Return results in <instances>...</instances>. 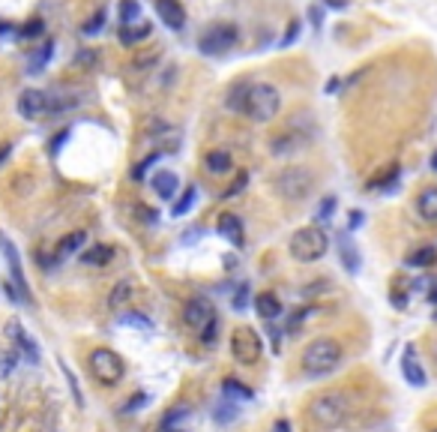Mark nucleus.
Returning a JSON list of instances; mask_svg holds the SVG:
<instances>
[{"instance_id": "79ce46f5", "label": "nucleus", "mask_w": 437, "mask_h": 432, "mask_svg": "<svg viewBox=\"0 0 437 432\" xmlns=\"http://www.w3.org/2000/svg\"><path fill=\"white\" fill-rule=\"evenodd\" d=\"M93 63H96V51L93 48H84V51L75 54V66H93Z\"/></svg>"}, {"instance_id": "1a4fd4ad", "label": "nucleus", "mask_w": 437, "mask_h": 432, "mask_svg": "<svg viewBox=\"0 0 437 432\" xmlns=\"http://www.w3.org/2000/svg\"><path fill=\"white\" fill-rule=\"evenodd\" d=\"M231 354L236 363L243 366H252L258 363L261 354H263V345H261V336L254 333L252 327H236L231 333Z\"/></svg>"}, {"instance_id": "2eb2a0df", "label": "nucleus", "mask_w": 437, "mask_h": 432, "mask_svg": "<svg viewBox=\"0 0 437 432\" xmlns=\"http://www.w3.org/2000/svg\"><path fill=\"white\" fill-rule=\"evenodd\" d=\"M156 12L171 30H183L186 27V9L180 0H156Z\"/></svg>"}, {"instance_id": "603ef678", "label": "nucleus", "mask_w": 437, "mask_h": 432, "mask_svg": "<svg viewBox=\"0 0 437 432\" xmlns=\"http://www.w3.org/2000/svg\"><path fill=\"white\" fill-rule=\"evenodd\" d=\"M429 300H431V303H437V288H434V291L429 294Z\"/></svg>"}, {"instance_id": "ddd939ff", "label": "nucleus", "mask_w": 437, "mask_h": 432, "mask_svg": "<svg viewBox=\"0 0 437 432\" xmlns=\"http://www.w3.org/2000/svg\"><path fill=\"white\" fill-rule=\"evenodd\" d=\"M216 228H218V234H222V237L231 243L234 249H243V246H245V231H243L240 216H234V213H218Z\"/></svg>"}, {"instance_id": "bb28decb", "label": "nucleus", "mask_w": 437, "mask_h": 432, "mask_svg": "<svg viewBox=\"0 0 437 432\" xmlns=\"http://www.w3.org/2000/svg\"><path fill=\"white\" fill-rule=\"evenodd\" d=\"M159 60H162V48H159V45H153V48H141V51L132 57V69L147 72V69L156 66Z\"/></svg>"}, {"instance_id": "412c9836", "label": "nucleus", "mask_w": 437, "mask_h": 432, "mask_svg": "<svg viewBox=\"0 0 437 432\" xmlns=\"http://www.w3.org/2000/svg\"><path fill=\"white\" fill-rule=\"evenodd\" d=\"M416 210L425 222H437V186L422 189L420 198H416Z\"/></svg>"}, {"instance_id": "f3484780", "label": "nucleus", "mask_w": 437, "mask_h": 432, "mask_svg": "<svg viewBox=\"0 0 437 432\" xmlns=\"http://www.w3.org/2000/svg\"><path fill=\"white\" fill-rule=\"evenodd\" d=\"M177 189H180V177L174 171H156V174H153V192L159 198H174Z\"/></svg>"}, {"instance_id": "37998d69", "label": "nucleus", "mask_w": 437, "mask_h": 432, "mask_svg": "<svg viewBox=\"0 0 437 432\" xmlns=\"http://www.w3.org/2000/svg\"><path fill=\"white\" fill-rule=\"evenodd\" d=\"M234 309H245V303H249V285H240L236 288V294H234Z\"/></svg>"}, {"instance_id": "ea45409f", "label": "nucleus", "mask_w": 437, "mask_h": 432, "mask_svg": "<svg viewBox=\"0 0 437 432\" xmlns=\"http://www.w3.org/2000/svg\"><path fill=\"white\" fill-rule=\"evenodd\" d=\"M333 210H335V198L333 195H326L324 201H321V207H317V219H333Z\"/></svg>"}, {"instance_id": "2f4dec72", "label": "nucleus", "mask_w": 437, "mask_h": 432, "mask_svg": "<svg viewBox=\"0 0 437 432\" xmlns=\"http://www.w3.org/2000/svg\"><path fill=\"white\" fill-rule=\"evenodd\" d=\"M245 93H249V81H236V84L231 87V93H227V108H234V111H243Z\"/></svg>"}, {"instance_id": "de8ad7c7", "label": "nucleus", "mask_w": 437, "mask_h": 432, "mask_svg": "<svg viewBox=\"0 0 437 432\" xmlns=\"http://www.w3.org/2000/svg\"><path fill=\"white\" fill-rule=\"evenodd\" d=\"M272 432H290V423H288L285 417H281V420L272 423Z\"/></svg>"}, {"instance_id": "7ed1b4c3", "label": "nucleus", "mask_w": 437, "mask_h": 432, "mask_svg": "<svg viewBox=\"0 0 437 432\" xmlns=\"http://www.w3.org/2000/svg\"><path fill=\"white\" fill-rule=\"evenodd\" d=\"M279 108H281V96L272 84H267V81L249 84V93H245V102H243V114H249L254 123H270L272 117L279 114Z\"/></svg>"}, {"instance_id": "9b49d317", "label": "nucleus", "mask_w": 437, "mask_h": 432, "mask_svg": "<svg viewBox=\"0 0 437 432\" xmlns=\"http://www.w3.org/2000/svg\"><path fill=\"white\" fill-rule=\"evenodd\" d=\"M0 249H3V255L9 261V273H12V285L18 288V294H21L24 303H30V288H27V279H24V270H21V261H18V252L15 246L9 243V237L3 231H0Z\"/></svg>"}, {"instance_id": "9d476101", "label": "nucleus", "mask_w": 437, "mask_h": 432, "mask_svg": "<svg viewBox=\"0 0 437 432\" xmlns=\"http://www.w3.org/2000/svg\"><path fill=\"white\" fill-rule=\"evenodd\" d=\"M18 114L27 117V120H39V117L51 114V96L45 90H24L18 96Z\"/></svg>"}, {"instance_id": "a18cd8bd", "label": "nucleus", "mask_w": 437, "mask_h": 432, "mask_svg": "<svg viewBox=\"0 0 437 432\" xmlns=\"http://www.w3.org/2000/svg\"><path fill=\"white\" fill-rule=\"evenodd\" d=\"M39 33H42V21H39V18H33V21L21 30V36H39Z\"/></svg>"}, {"instance_id": "6e6d98bb", "label": "nucleus", "mask_w": 437, "mask_h": 432, "mask_svg": "<svg viewBox=\"0 0 437 432\" xmlns=\"http://www.w3.org/2000/svg\"><path fill=\"white\" fill-rule=\"evenodd\" d=\"M434 321H437V312H434Z\"/></svg>"}, {"instance_id": "cd10ccee", "label": "nucleus", "mask_w": 437, "mask_h": 432, "mask_svg": "<svg viewBox=\"0 0 437 432\" xmlns=\"http://www.w3.org/2000/svg\"><path fill=\"white\" fill-rule=\"evenodd\" d=\"M120 327H132V330H144V333H150L153 330V321L147 318L144 312H135V309H123L120 312Z\"/></svg>"}, {"instance_id": "5701e85b", "label": "nucleus", "mask_w": 437, "mask_h": 432, "mask_svg": "<svg viewBox=\"0 0 437 432\" xmlns=\"http://www.w3.org/2000/svg\"><path fill=\"white\" fill-rule=\"evenodd\" d=\"M150 30H153L150 21H132V24H123V27H120V42H123V45H135V42L147 39Z\"/></svg>"}, {"instance_id": "423d86ee", "label": "nucleus", "mask_w": 437, "mask_h": 432, "mask_svg": "<svg viewBox=\"0 0 437 432\" xmlns=\"http://www.w3.org/2000/svg\"><path fill=\"white\" fill-rule=\"evenodd\" d=\"M183 321L189 324L192 330L201 333V339L210 345L216 342V327H218V318H216V309L207 297H189L186 306H183Z\"/></svg>"}, {"instance_id": "72a5a7b5", "label": "nucleus", "mask_w": 437, "mask_h": 432, "mask_svg": "<svg viewBox=\"0 0 437 432\" xmlns=\"http://www.w3.org/2000/svg\"><path fill=\"white\" fill-rule=\"evenodd\" d=\"M105 9H96V15H90L87 18V21H84V27H81V33H84V36H93V33H99V30H102V24H105Z\"/></svg>"}, {"instance_id": "0eeeda50", "label": "nucleus", "mask_w": 437, "mask_h": 432, "mask_svg": "<svg viewBox=\"0 0 437 432\" xmlns=\"http://www.w3.org/2000/svg\"><path fill=\"white\" fill-rule=\"evenodd\" d=\"M236 39H240V33H236V27H234V24L216 21V24L207 27L201 36H198V48H201V54L218 57V54H225L227 48H234Z\"/></svg>"}, {"instance_id": "a19ab883", "label": "nucleus", "mask_w": 437, "mask_h": 432, "mask_svg": "<svg viewBox=\"0 0 437 432\" xmlns=\"http://www.w3.org/2000/svg\"><path fill=\"white\" fill-rule=\"evenodd\" d=\"M60 369H63V375L69 378V387H72V396H75V405H84V396H81V390H78V381H75V375L69 372V366H66V363H60Z\"/></svg>"}, {"instance_id": "a211bd4d", "label": "nucleus", "mask_w": 437, "mask_h": 432, "mask_svg": "<svg viewBox=\"0 0 437 432\" xmlns=\"http://www.w3.org/2000/svg\"><path fill=\"white\" fill-rule=\"evenodd\" d=\"M222 396L231 402H252L254 399V390L249 384H243L240 378H225L222 381Z\"/></svg>"}, {"instance_id": "c756f323", "label": "nucleus", "mask_w": 437, "mask_h": 432, "mask_svg": "<svg viewBox=\"0 0 437 432\" xmlns=\"http://www.w3.org/2000/svg\"><path fill=\"white\" fill-rule=\"evenodd\" d=\"M51 51H54V42H45L42 48H36L33 57H30V63H27V72H30V75H39L42 66L51 60Z\"/></svg>"}, {"instance_id": "393cba45", "label": "nucleus", "mask_w": 437, "mask_h": 432, "mask_svg": "<svg viewBox=\"0 0 437 432\" xmlns=\"http://www.w3.org/2000/svg\"><path fill=\"white\" fill-rule=\"evenodd\" d=\"M129 300H132V282H129V279H123V282L114 285L111 297H108V306H111L114 312H123L126 306H129Z\"/></svg>"}, {"instance_id": "6e6552de", "label": "nucleus", "mask_w": 437, "mask_h": 432, "mask_svg": "<svg viewBox=\"0 0 437 432\" xmlns=\"http://www.w3.org/2000/svg\"><path fill=\"white\" fill-rule=\"evenodd\" d=\"M272 186H276L279 195L288 198V201H303V198L312 192L315 177L308 174L306 168H285L276 180H272Z\"/></svg>"}, {"instance_id": "f8f14e48", "label": "nucleus", "mask_w": 437, "mask_h": 432, "mask_svg": "<svg viewBox=\"0 0 437 432\" xmlns=\"http://www.w3.org/2000/svg\"><path fill=\"white\" fill-rule=\"evenodd\" d=\"M6 336L15 345V354H21L27 363H39V348H36V342L27 336V330L21 327V324H18V321H6Z\"/></svg>"}, {"instance_id": "4be33fe9", "label": "nucleus", "mask_w": 437, "mask_h": 432, "mask_svg": "<svg viewBox=\"0 0 437 432\" xmlns=\"http://www.w3.org/2000/svg\"><path fill=\"white\" fill-rule=\"evenodd\" d=\"M303 135L299 132H294V126H290L288 132H281V135H276V138L270 141V150L272 153H290V150H297V147H303Z\"/></svg>"}, {"instance_id": "f03ea898", "label": "nucleus", "mask_w": 437, "mask_h": 432, "mask_svg": "<svg viewBox=\"0 0 437 432\" xmlns=\"http://www.w3.org/2000/svg\"><path fill=\"white\" fill-rule=\"evenodd\" d=\"M351 414V393L344 390H324L308 405V420L321 429H335L348 420Z\"/></svg>"}, {"instance_id": "3c124183", "label": "nucleus", "mask_w": 437, "mask_h": 432, "mask_svg": "<svg viewBox=\"0 0 437 432\" xmlns=\"http://www.w3.org/2000/svg\"><path fill=\"white\" fill-rule=\"evenodd\" d=\"M9 156V144H3V147H0V162H3Z\"/></svg>"}, {"instance_id": "dca6fc26", "label": "nucleus", "mask_w": 437, "mask_h": 432, "mask_svg": "<svg viewBox=\"0 0 437 432\" xmlns=\"http://www.w3.org/2000/svg\"><path fill=\"white\" fill-rule=\"evenodd\" d=\"M254 312H258L261 318H267V321H276L281 315V300L272 291H261L258 297H254Z\"/></svg>"}, {"instance_id": "a878e982", "label": "nucleus", "mask_w": 437, "mask_h": 432, "mask_svg": "<svg viewBox=\"0 0 437 432\" xmlns=\"http://www.w3.org/2000/svg\"><path fill=\"white\" fill-rule=\"evenodd\" d=\"M204 165L210 174H227L231 171V153H225V150H210L207 153V159H204Z\"/></svg>"}, {"instance_id": "aec40b11", "label": "nucleus", "mask_w": 437, "mask_h": 432, "mask_svg": "<svg viewBox=\"0 0 437 432\" xmlns=\"http://www.w3.org/2000/svg\"><path fill=\"white\" fill-rule=\"evenodd\" d=\"M111 258H114V249L105 246V243H96V246L81 252V264H87V267H105Z\"/></svg>"}, {"instance_id": "f257e3e1", "label": "nucleus", "mask_w": 437, "mask_h": 432, "mask_svg": "<svg viewBox=\"0 0 437 432\" xmlns=\"http://www.w3.org/2000/svg\"><path fill=\"white\" fill-rule=\"evenodd\" d=\"M342 360H344V348L335 339L321 336V339H312L303 348V354H299V366H303V372L308 378H324V375L335 372V369L342 366Z\"/></svg>"}, {"instance_id": "473e14b6", "label": "nucleus", "mask_w": 437, "mask_h": 432, "mask_svg": "<svg viewBox=\"0 0 437 432\" xmlns=\"http://www.w3.org/2000/svg\"><path fill=\"white\" fill-rule=\"evenodd\" d=\"M213 417H216V423H231L236 417V402H231V399L218 402L216 411H213Z\"/></svg>"}, {"instance_id": "58836bf2", "label": "nucleus", "mask_w": 437, "mask_h": 432, "mask_svg": "<svg viewBox=\"0 0 437 432\" xmlns=\"http://www.w3.org/2000/svg\"><path fill=\"white\" fill-rule=\"evenodd\" d=\"M245 186H249V174H240V177H236V180H234V183H231V186H227V189H225V192H222V195H225V198H236V195H240V192H243V189H245Z\"/></svg>"}, {"instance_id": "39448f33", "label": "nucleus", "mask_w": 437, "mask_h": 432, "mask_svg": "<svg viewBox=\"0 0 437 432\" xmlns=\"http://www.w3.org/2000/svg\"><path fill=\"white\" fill-rule=\"evenodd\" d=\"M87 366H90V375H93L99 384H105V387L120 384L123 375H126L123 357L117 354V351H111V348H93V351H90V357H87Z\"/></svg>"}, {"instance_id": "b1692460", "label": "nucleus", "mask_w": 437, "mask_h": 432, "mask_svg": "<svg viewBox=\"0 0 437 432\" xmlns=\"http://www.w3.org/2000/svg\"><path fill=\"white\" fill-rule=\"evenodd\" d=\"M84 240H87V234H84V231H72V234H66V237L60 240L57 252H54V261H63L66 255H72V252H78L81 246H84Z\"/></svg>"}, {"instance_id": "4468645a", "label": "nucleus", "mask_w": 437, "mask_h": 432, "mask_svg": "<svg viewBox=\"0 0 437 432\" xmlns=\"http://www.w3.org/2000/svg\"><path fill=\"white\" fill-rule=\"evenodd\" d=\"M402 375H405V381L411 384V387H425V369L420 363V357H416V348L413 345H405V354H402Z\"/></svg>"}, {"instance_id": "c9c22d12", "label": "nucleus", "mask_w": 437, "mask_h": 432, "mask_svg": "<svg viewBox=\"0 0 437 432\" xmlns=\"http://www.w3.org/2000/svg\"><path fill=\"white\" fill-rule=\"evenodd\" d=\"M138 15H141L138 0H123V3H120V21H123V24H132Z\"/></svg>"}, {"instance_id": "c85d7f7f", "label": "nucleus", "mask_w": 437, "mask_h": 432, "mask_svg": "<svg viewBox=\"0 0 437 432\" xmlns=\"http://www.w3.org/2000/svg\"><path fill=\"white\" fill-rule=\"evenodd\" d=\"M437 261V249L434 246H420V249H413L411 255L405 258V264L407 267H431Z\"/></svg>"}, {"instance_id": "4c0bfd02", "label": "nucleus", "mask_w": 437, "mask_h": 432, "mask_svg": "<svg viewBox=\"0 0 437 432\" xmlns=\"http://www.w3.org/2000/svg\"><path fill=\"white\" fill-rule=\"evenodd\" d=\"M159 156H162V153L156 150V153H150V156L144 159V162H138V168L132 171V177H135V180H144V177H147V168H150V165H156V162H159Z\"/></svg>"}, {"instance_id": "20e7f679", "label": "nucleus", "mask_w": 437, "mask_h": 432, "mask_svg": "<svg viewBox=\"0 0 437 432\" xmlns=\"http://www.w3.org/2000/svg\"><path fill=\"white\" fill-rule=\"evenodd\" d=\"M326 249H330V237H326L324 228H317V225H306V228L294 231V237H290V255L297 261H317L326 255Z\"/></svg>"}, {"instance_id": "f704fd0d", "label": "nucleus", "mask_w": 437, "mask_h": 432, "mask_svg": "<svg viewBox=\"0 0 437 432\" xmlns=\"http://www.w3.org/2000/svg\"><path fill=\"white\" fill-rule=\"evenodd\" d=\"M183 417H189V405H174L162 420V429H174V423H180Z\"/></svg>"}, {"instance_id": "7c9ffc66", "label": "nucleus", "mask_w": 437, "mask_h": 432, "mask_svg": "<svg viewBox=\"0 0 437 432\" xmlns=\"http://www.w3.org/2000/svg\"><path fill=\"white\" fill-rule=\"evenodd\" d=\"M398 174H402V171H398V165H387L378 177H371L366 186H369V189H389V186H393L396 180H398Z\"/></svg>"}, {"instance_id": "864d4df0", "label": "nucleus", "mask_w": 437, "mask_h": 432, "mask_svg": "<svg viewBox=\"0 0 437 432\" xmlns=\"http://www.w3.org/2000/svg\"><path fill=\"white\" fill-rule=\"evenodd\" d=\"M431 168L437 171V150H434V156H431Z\"/></svg>"}, {"instance_id": "09e8293b", "label": "nucleus", "mask_w": 437, "mask_h": 432, "mask_svg": "<svg viewBox=\"0 0 437 432\" xmlns=\"http://www.w3.org/2000/svg\"><path fill=\"white\" fill-rule=\"evenodd\" d=\"M362 225V210H351V228H357Z\"/></svg>"}, {"instance_id": "e433bc0d", "label": "nucleus", "mask_w": 437, "mask_h": 432, "mask_svg": "<svg viewBox=\"0 0 437 432\" xmlns=\"http://www.w3.org/2000/svg\"><path fill=\"white\" fill-rule=\"evenodd\" d=\"M192 201H195V186H189L183 195H180V201L174 204V216H183L189 207H192Z\"/></svg>"}, {"instance_id": "49530a36", "label": "nucleus", "mask_w": 437, "mask_h": 432, "mask_svg": "<svg viewBox=\"0 0 437 432\" xmlns=\"http://www.w3.org/2000/svg\"><path fill=\"white\" fill-rule=\"evenodd\" d=\"M299 36V21H290V27H288V33H285V39H281V45H290Z\"/></svg>"}, {"instance_id": "8fccbe9b", "label": "nucleus", "mask_w": 437, "mask_h": 432, "mask_svg": "<svg viewBox=\"0 0 437 432\" xmlns=\"http://www.w3.org/2000/svg\"><path fill=\"white\" fill-rule=\"evenodd\" d=\"M326 3H330L333 9H342V6H348V0H326Z\"/></svg>"}, {"instance_id": "4d7b16f0", "label": "nucleus", "mask_w": 437, "mask_h": 432, "mask_svg": "<svg viewBox=\"0 0 437 432\" xmlns=\"http://www.w3.org/2000/svg\"><path fill=\"white\" fill-rule=\"evenodd\" d=\"M434 432H437V429H434Z\"/></svg>"}, {"instance_id": "6ab92c4d", "label": "nucleus", "mask_w": 437, "mask_h": 432, "mask_svg": "<svg viewBox=\"0 0 437 432\" xmlns=\"http://www.w3.org/2000/svg\"><path fill=\"white\" fill-rule=\"evenodd\" d=\"M339 255H342V264L348 267V273H360V264H362V258H360L357 246H353L351 234H342V237H339Z\"/></svg>"}, {"instance_id": "c03bdc74", "label": "nucleus", "mask_w": 437, "mask_h": 432, "mask_svg": "<svg viewBox=\"0 0 437 432\" xmlns=\"http://www.w3.org/2000/svg\"><path fill=\"white\" fill-rule=\"evenodd\" d=\"M144 402H147V396H144V393H135L132 399L123 405V411H138V405H144Z\"/></svg>"}, {"instance_id": "5fc2aeb1", "label": "nucleus", "mask_w": 437, "mask_h": 432, "mask_svg": "<svg viewBox=\"0 0 437 432\" xmlns=\"http://www.w3.org/2000/svg\"><path fill=\"white\" fill-rule=\"evenodd\" d=\"M165 432H186V429H180V426H177V429H165Z\"/></svg>"}]
</instances>
